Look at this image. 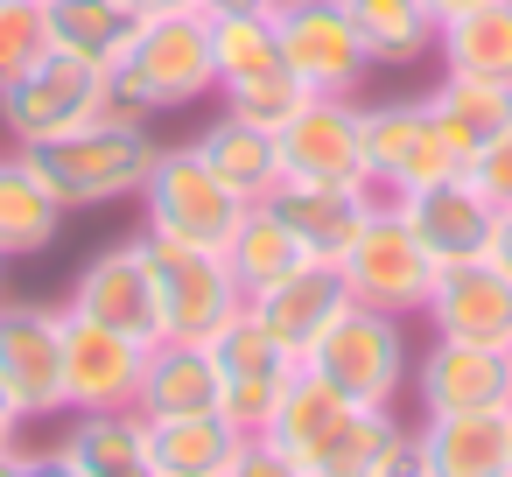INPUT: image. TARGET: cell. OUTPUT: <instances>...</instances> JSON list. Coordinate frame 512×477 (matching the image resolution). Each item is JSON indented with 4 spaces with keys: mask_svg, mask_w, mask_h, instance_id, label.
I'll return each instance as SVG.
<instances>
[{
    "mask_svg": "<svg viewBox=\"0 0 512 477\" xmlns=\"http://www.w3.org/2000/svg\"><path fill=\"white\" fill-rule=\"evenodd\" d=\"M36 162V176L57 190L64 211H106V204H127L141 197L162 141L148 127H120V120H85L78 134H57L43 148H22Z\"/></svg>",
    "mask_w": 512,
    "mask_h": 477,
    "instance_id": "obj_1",
    "label": "cell"
},
{
    "mask_svg": "<svg viewBox=\"0 0 512 477\" xmlns=\"http://www.w3.org/2000/svg\"><path fill=\"white\" fill-rule=\"evenodd\" d=\"M309 372H323L337 393H351L358 407H400L407 393V365H414V344H407V316H386V309H365L351 302L309 351H302Z\"/></svg>",
    "mask_w": 512,
    "mask_h": 477,
    "instance_id": "obj_2",
    "label": "cell"
},
{
    "mask_svg": "<svg viewBox=\"0 0 512 477\" xmlns=\"http://www.w3.org/2000/svg\"><path fill=\"white\" fill-rule=\"evenodd\" d=\"M239 197L211 176V162L183 141V148H162L148 183H141V232L155 239H176V246H204V253H225L232 225H239Z\"/></svg>",
    "mask_w": 512,
    "mask_h": 477,
    "instance_id": "obj_3",
    "label": "cell"
},
{
    "mask_svg": "<svg viewBox=\"0 0 512 477\" xmlns=\"http://www.w3.org/2000/svg\"><path fill=\"white\" fill-rule=\"evenodd\" d=\"M274 43H281V64L316 99H358L372 78V57L344 0H274Z\"/></svg>",
    "mask_w": 512,
    "mask_h": 477,
    "instance_id": "obj_4",
    "label": "cell"
},
{
    "mask_svg": "<svg viewBox=\"0 0 512 477\" xmlns=\"http://www.w3.org/2000/svg\"><path fill=\"white\" fill-rule=\"evenodd\" d=\"M337 267H344V281H351V302L386 309V316H407V323L428 309V288H435V274H442L386 197L372 204V218L358 225V239L344 246Z\"/></svg>",
    "mask_w": 512,
    "mask_h": 477,
    "instance_id": "obj_5",
    "label": "cell"
},
{
    "mask_svg": "<svg viewBox=\"0 0 512 477\" xmlns=\"http://www.w3.org/2000/svg\"><path fill=\"white\" fill-rule=\"evenodd\" d=\"M99 85H106L99 64L43 50L36 64H22L0 85V127H8L15 148H43L57 134H78L85 120H99Z\"/></svg>",
    "mask_w": 512,
    "mask_h": 477,
    "instance_id": "obj_6",
    "label": "cell"
},
{
    "mask_svg": "<svg viewBox=\"0 0 512 477\" xmlns=\"http://www.w3.org/2000/svg\"><path fill=\"white\" fill-rule=\"evenodd\" d=\"M120 71L141 85L155 113L204 106L218 99V64H211V15H148L120 57Z\"/></svg>",
    "mask_w": 512,
    "mask_h": 477,
    "instance_id": "obj_7",
    "label": "cell"
},
{
    "mask_svg": "<svg viewBox=\"0 0 512 477\" xmlns=\"http://www.w3.org/2000/svg\"><path fill=\"white\" fill-rule=\"evenodd\" d=\"M148 267H155V316H162V337L211 344V337L246 309V288L232 281L225 253L176 246V239H155V232H148Z\"/></svg>",
    "mask_w": 512,
    "mask_h": 477,
    "instance_id": "obj_8",
    "label": "cell"
},
{
    "mask_svg": "<svg viewBox=\"0 0 512 477\" xmlns=\"http://www.w3.org/2000/svg\"><path fill=\"white\" fill-rule=\"evenodd\" d=\"M0 386L22 421L71 414L64 400V302H0Z\"/></svg>",
    "mask_w": 512,
    "mask_h": 477,
    "instance_id": "obj_9",
    "label": "cell"
},
{
    "mask_svg": "<svg viewBox=\"0 0 512 477\" xmlns=\"http://www.w3.org/2000/svg\"><path fill=\"white\" fill-rule=\"evenodd\" d=\"M211 358H218V386H225V414L253 435V428H267V414L281 407V393L295 386V372H302V351L295 344H281L253 309H239L218 337H211Z\"/></svg>",
    "mask_w": 512,
    "mask_h": 477,
    "instance_id": "obj_10",
    "label": "cell"
},
{
    "mask_svg": "<svg viewBox=\"0 0 512 477\" xmlns=\"http://www.w3.org/2000/svg\"><path fill=\"white\" fill-rule=\"evenodd\" d=\"M365 162H372V190L379 197H407V190L463 169V155L442 141V127H435V113L421 99L365 106Z\"/></svg>",
    "mask_w": 512,
    "mask_h": 477,
    "instance_id": "obj_11",
    "label": "cell"
},
{
    "mask_svg": "<svg viewBox=\"0 0 512 477\" xmlns=\"http://www.w3.org/2000/svg\"><path fill=\"white\" fill-rule=\"evenodd\" d=\"M71 316H92L106 330H127L141 344L162 337V316H155V267H148V232L134 239H113L99 246L78 274H71V295H64Z\"/></svg>",
    "mask_w": 512,
    "mask_h": 477,
    "instance_id": "obj_12",
    "label": "cell"
},
{
    "mask_svg": "<svg viewBox=\"0 0 512 477\" xmlns=\"http://www.w3.org/2000/svg\"><path fill=\"white\" fill-rule=\"evenodd\" d=\"M414 407L421 414H470V407H512V358L498 344H470V337H435L421 344V358L407 365Z\"/></svg>",
    "mask_w": 512,
    "mask_h": 477,
    "instance_id": "obj_13",
    "label": "cell"
},
{
    "mask_svg": "<svg viewBox=\"0 0 512 477\" xmlns=\"http://www.w3.org/2000/svg\"><path fill=\"white\" fill-rule=\"evenodd\" d=\"M281 169L295 183H358L372 190V162H365V106L358 99H309L281 134ZM281 176V183H288Z\"/></svg>",
    "mask_w": 512,
    "mask_h": 477,
    "instance_id": "obj_14",
    "label": "cell"
},
{
    "mask_svg": "<svg viewBox=\"0 0 512 477\" xmlns=\"http://www.w3.org/2000/svg\"><path fill=\"white\" fill-rule=\"evenodd\" d=\"M141 365H148V344H141V337L106 330V323L64 309V400H71V414L134 407Z\"/></svg>",
    "mask_w": 512,
    "mask_h": 477,
    "instance_id": "obj_15",
    "label": "cell"
},
{
    "mask_svg": "<svg viewBox=\"0 0 512 477\" xmlns=\"http://www.w3.org/2000/svg\"><path fill=\"white\" fill-rule=\"evenodd\" d=\"M400 218H407V232L421 239V253L435 260V267H463V260H484V239H491V197L456 169V176H435V183H421V190H407V197H386Z\"/></svg>",
    "mask_w": 512,
    "mask_h": 477,
    "instance_id": "obj_16",
    "label": "cell"
},
{
    "mask_svg": "<svg viewBox=\"0 0 512 477\" xmlns=\"http://www.w3.org/2000/svg\"><path fill=\"white\" fill-rule=\"evenodd\" d=\"M246 309H253L281 344L309 351V344H316V337L351 309V281H344V267H337V260H302V267H288L281 281L253 288V295H246Z\"/></svg>",
    "mask_w": 512,
    "mask_h": 477,
    "instance_id": "obj_17",
    "label": "cell"
},
{
    "mask_svg": "<svg viewBox=\"0 0 512 477\" xmlns=\"http://www.w3.org/2000/svg\"><path fill=\"white\" fill-rule=\"evenodd\" d=\"M421 323L435 337H470V344H512V281L491 267V260H463V267H442L435 288H428V309Z\"/></svg>",
    "mask_w": 512,
    "mask_h": 477,
    "instance_id": "obj_18",
    "label": "cell"
},
{
    "mask_svg": "<svg viewBox=\"0 0 512 477\" xmlns=\"http://www.w3.org/2000/svg\"><path fill=\"white\" fill-rule=\"evenodd\" d=\"M414 449H421L428 477H512V421H505V407L421 414Z\"/></svg>",
    "mask_w": 512,
    "mask_h": 477,
    "instance_id": "obj_19",
    "label": "cell"
},
{
    "mask_svg": "<svg viewBox=\"0 0 512 477\" xmlns=\"http://www.w3.org/2000/svg\"><path fill=\"white\" fill-rule=\"evenodd\" d=\"M379 190H358V183H281L274 190V211L288 218V232L302 239L309 260H344V246L358 239V225L372 218Z\"/></svg>",
    "mask_w": 512,
    "mask_h": 477,
    "instance_id": "obj_20",
    "label": "cell"
},
{
    "mask_svg": "<svg viewBox=\"0 0 512 477\" xmlns=\"http://www.w3.org/2000/svg\"><path fill=\"white\" fill-rule=\"evenodd\" d=\"M148 421V470L155 477H225L232 449L246 442V428L225 407L204 414H141Z\"/></svg>",
    "mask_w": 512,
    "mask_h": 477,
    "instance_id": "obj_21",
    "label": "cell"
},
{
    "mask_svg": "<svg viewBox=\"0 0 512 477\" xmlns=\"http://www.w3.org/2000/svg\"><path fill=\"white\" fill-rule=\"evenodd\" d=\"M204 162H211V176L239 197V204H260V197H274L281 190V141L267 134V127H253V120H239V113H225L218 106V120H204V134L190 141Z\"/></svg>",
    "mask_w": 512,
    "mask_h": 477,
    "instance_id": "obj_22",
    "label": "cell"
},
{
    "mask_svg": "<svg viewBox=\"0 0 512 477\" xmlns=\"http://www.w3.org/2000/svg\"><path fill=\"white\" fill-rule=\"evenodd\" d=\"M141 414H204V407H225V386H218V358L211 344H190V337H155L148 344V365H141V393H134Z\"/></svg>",
    "mask_w": 512,
    "mask_h": 477,
    "instance_id": "obj_23",
    "label": "cell"
},
{
    "mask_svg": "<svg viewBox=\"0 0 512 477\" xmlns=\"http://www.w3.org/2000/svg\"><path fill=\"white\" fill-rule=\"evenodd\" d=\"M64 204L57 190L36 176V162L15 148V155H0V260H36L64 239Z\"/></svg>",
    "mask_w": 512,
    "mask_h": 477,
    "instance_id": "obj_24",
    "label": "cell"
},
{
    "mask_svg": "<svg viewBox=\"0 0 512 477\" xmlns=\"http://www.w3.org/2000/svg\"><path fill=\"white\" fill-rule=\"evenodd\" d=\"M64 463L85 477H155L148 470V421L141 407H99V414H71L64 428Z\"/></svg>",
    "mask_w": 512,
    "mask_h": 477,
    "instance_id": "obj_25",
    "label": "cell"
},
{
    "mask_svg": "<svg viewBox=\"0 0 512 477\" xmlns=\"http://www.w3.org/2000/svg\"><path fill=\"white\" fill-rule=\"evenodd\" d=\"M421 106L435 113L442 141L470 162V155L512 120V85H498V78H470V71H442V78L421 92Z\"/></svg>",
    "mask_w": 512,
    "mask_h": 477,
    "instance_id": "obj_26",
    "label": "cell"
},
{
    "mask_svg": "<svg viewBox=\"0 0 512 477\" xmlns=\"http://www.w3.org/2000/svg\"><path fill=\"white\" fill-rule=\"evenodd\" d=\"M134 29H141L134 0H43V36H50V50L85 57V64H99V71L127 57Z\"/></svg>",
    "mask_w": 512,
    "mask_h": 477,
    "instance_id": "obj_27",
    "label": "cell"
},
{
    "mask_svg": "<svg viewBox=\"0 0 512 477\" xmlns=\"http://www.w3.org/2000/svg\"><path fill=\"white\" fill-rule=\"evenodd\" d=\"M358 43L372 57V71H407L421 57H435V15L428 0H344Z\"/></svg>",
    "mask_w": 512,
    "mask_h": 477,
    "instance_id": "obj_28",
    "label": "cell"
},
{
    "mask_svg": "<svg viewBox=\"0 0 512 477\" xmlns=\"http://www.w3.org/2000/svg\"><path fill=\"white\" fill-rule=\"evenodd\" d=\"M309 253H302V239L288 232V218L274 211V197H260V204H246L239 211V225H232V239H225V267H232V281L253 295V288H267V281H281L288 267H302Z\"/></svg>",
    "mask_w": 512,
    "mask_h": 477,
    "instance_id": "obj_29",
    "label": "cell"
},
{
    "mask_svg": "<svg viewBox=\"0 0 512 477\" xmlns=\"http://www.w3.org/2000/svg\"><path fill=\"white\" fill-rule=\"evenodd\" d=\"M351 407H358L351 393H337L323 372H309V365H302V372H295V386L281 393V407L267 414V428H260V435H274L295 463H309V456L337 435V421H344Z\"/></svg>",
    "mask_w": 512,
    "mask_h": 477,
    "instance_id": "obj_30",
    "label": "cell"
},
{
    "mask_svg": "<svg viewBox=\"0 0 512 477\" xmlns=\"http://www.w3.org/2000/svg\"><path fill=\"white\" fill-rule=\"evenodd\" d=\"M435 57H442V71H470V78L512 85V0H484V8L442 22L435 29Z\"/></svg>",
    "mask_w": 512,
    "mask_h": 477,
    "instance_id": "obj_31",
    "label": "cell"
},
{
    "mask_svg": "<svg viewBox=\"0 0 512 477\" xmlns=\"http://www.w3.org/2000/svg\"><path fill=\"white\" fill-rule=\"evenodd\" d=\"M211 64H218V92L281 71V43H274V8L267 15H211Z\"/></svg>",
    "mask_w": 512,
    "mask_h": 477,
    "instance_id": "obj_32",
    "label": "cell"
},
{
    "mask_svg": "<svg viewBox=\"0 0 512 477\" xmlns=\"http://www.w3.org/2000/svg\"><path fill=\"white\" fill-rule=\"evenodd\" d=\"M309 99H316V92H309L288 64H281V71H267V78H246V85H225V92H218V106H225V113H239V120H253V127H267V134H281Z\"/></svg>",
    "mask_w": 512,
    "mask_h": 477,
    "instance_id": "obj_33",
    "label": "cell"
},
{
    "mask_svg": "<svg viewBox=\"0 0 512 477\" xmlns=\"http://www.w3.org/2000/svg\"><path fill=\"white\" fill-rule=\"evenodd\" d=\"M50 50L43 36V0H0V85H8L22 64H36Z\"/></svg>",
    "mask_w": 512,
    "mask_h": 477,
    "instance_id": "obj_34",
    "label": "cell"
},
{
    "mask_svg": "<svg viewBox=\"0 0 512 477\" xmlns=\"http://www.w3.org/2000/svg\"><path fill=\"white\" fill-rule=\"evenodd\" d=\"M463 176H470L491 204H512V120H505V127L470 155V162H463Z\"/></svg>",
    "mask_w": 512,
    "mask_h": 477,
    "instance_id": "obj_35",
    "label": "cell"
},
{
    "mask_svg": "<svg viewBox=\"0 0 512 477\" xmlns=\"http://www.w3.org/2000/svg\"><path fill=\"white\" fill-rule=\"evenodd\" d=\"M225 477H309V470H302V463H295V456H288L274 435H260V428H253V435L232 449Z\"/></svg>",
    "mask_w": 512,
    "mask_h": 477,
    "instance_id": "obj_36",
    "label": "cell"
},
{
    "mask_svg": "<svg viewBox=\"0 0 512 477\" xmlns=\"http://www.w3.org/2000/svg\"><path fill=\"white\" fill-rule=\"evenodd\" d=\"M484 260H491V267H498V274L512 281V204H498V211H491V239H484Z\"/></svg>",
    "mask_w": 512,
    "mask_h": 477,
    "instance_id": "obj_37",
    "label": "cell"
},
{
    "mask_svg": "<svg viewBox=\"0 0 512 477\" xmlns=\"http://www.w3.org/2000/svg\"><path fill=\"white\" fill-rule=\"evenodd\" d=\"M22 428H29V421H22V407H15V393H8V386H0V449H15V442H22Z\"/></svg>",
    "mask_w": 512,
    "mask_h": 477,
    "instance_id": "obj_38",
    "label": "cell"
},
{
    "mask_svg": "<svg viewBox=\"0 0 512 477\" xmlns=\"http://www.w3.org/2000/svg\"><path fill=\"white\" fill-rule=\"evenodd\" d=\"M29 477H71L64 449H57V442H50V449H29Z\"/></svg>",
    "mask_w": 512,
    "mask_h": 477,
    "instance_id": "obj_39",
    "label": "cell"
},
{
    "mask_svg": "<svg viewBox=\"0 0 512 477\" xmlns=\"http://www.w3.org/2000/svg\"><path fill=\"white\" fill-rule=\"evenodd\" d=\"M134 15H204V0H134Z\"/></svg>",
    "mask_w": 512,
    "mask_h": 477,
    "instance_id": "obj_40",
    "label": "cell"
},
{
    "mask_svg": "<svg viewBox=\"0 0 512 477\" xmlns=\"http://www.w3.org/2000/svg\"><path fill=\"white\" fill-rule=\"evenodd\" d=\"M274 0H204V15H267Z\"/></svg>",
    "mask_w": 512,
    "mask_h": 477,
    "instance_id": "obj_41",
    "label": "cell"
},
{
    "mask_svg": "<svg viewBox=\"0 0 512 477\" xmlns=\"http://www.w3.org/2000/svg\"><path fill=\"white\" fill-rule=\"evenodd\" d=\"M379 477H428V470H421V449L407 442V449H400V456H393V463H386Z\"/></svg>",
    "mask_w": 512,
    "mask_h": 477,
    "instance_id": "obj_42",
    "label": "cell"
},
{
    "mask_svg": "<svg viewBox=\"0 0 512 477\" xmlns=\"http://www.w3.org/2000/svg\"><path fill=\"white\" fill-rule=\"evenodd\" d=\"M470 8H484V0H428V15H435V29H442V22H456V15H470Z\"/></svg>",
    "mask_w": 512,
    "mask_h": 477,
    "instance_id": "obj_43",
    "label": "cell"
},
{
    "mask_svg": "<svg viewBox=\"0 0 512 477\" xmlns=\"http://www.w3.org/2000/svg\"><path fill=\"white\" fill-rule=\"evenodd\" d=\"M0 477H29V449H22V442L0 449Z\"/></svg>",
    "mask_w": 512,
    "mask_h": 477,
    "instance_id": "obj_44",
    "label": "cell"
},
{
    "mask_svg": "<svg viewBox=\"0 0 512 477\" xmlns=\"http://www.w3.org/2000/svg\"><path fill=\"white\" fill-rule=\"evenodd\" d=\"M0 302H8V260H0Z\"/></svg>",
    "mask_w": 512,
    "mask_h": 477,
    "instance_id": "obj_45",
    "label": "cell"
},
{
    "mask_svg": "<svg viewBox=\"0 0 512 477\" xmlns=\"http://www.w3.org/2000/svg\"><path fill=\"white\" fill-rule=\"evenodd\" d=\"M71 477H85V470H71Z\"/></svg>",
    "mask_w": 512,
    "mask_h": 477,
    "instance_id": "obj_46",
    "label": "cell"
},
{
    "mask_svg": "<svg viewBox=\"0 0 512 477\" xmlns=\"http://www.w3.org/2000/svg\"><path fill=\"white\" fill-rule=\"evenodd\" d=\"M505 421H512V407H505Z\"/></svg>",
    "mask_w": 512,
    "mask_h": 477,
    "instance_id": "obj_47",
    "label": "cell"
},
{
    "mask_svg": "<svg viewBox=\"0 0 512 477\" xmlns=\"http://www.w3.org/2000/svg\"><path fill=\"white\" fill-rule=\"evenodd\" d=\"M505 358H512V344H505Z\"/></svg>",
    "mask_w": 512,
    "mask_h": 477,
    "instance_id": "obj_48",
    "label": "cell"
}]
</instances>
